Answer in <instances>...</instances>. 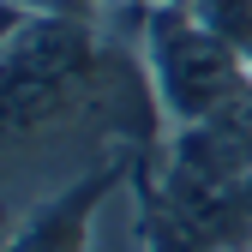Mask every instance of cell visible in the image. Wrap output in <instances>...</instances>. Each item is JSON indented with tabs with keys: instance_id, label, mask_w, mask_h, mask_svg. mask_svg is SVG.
<instances>
[{
	"instance_id": "6da1fadb",
	"label": "cell",
	"mask_w": 252,
	"mask_h": 252,
	"mask_svg": "<svg viewBox=\"0 0 252 252\" xmlns=\"http://www.w3.org/2000/svg\"><path fill=\"white\" fill-rule=\"evenodd\" d=\"M144 66H150V84H156V102H162L168 126L210 120L252 90V60L234 42H222L216 30H204L180 0L150 6Z\"/></svg>"
},
{
	"instance_id": "7a4b0ae2",
	"label": "cell",
	"mask_w": 252,
	"mask_h": 252,
	"mask_svg": "<svg viewBox=\"0 0 252 252\" xmlns=\"http://www.w3.org/2000/svg\"><path fill=\"white\" fill-rule=\"evenodd\" d=\"M114 180H120V162H102L84 180H72L66 192H54L48 204H36L30 216H18L6 252H90V216Z\"/></svg>"
},
{
	"instance_id": "3957f363",
	"label": "cell",
	"mask_w": 252,
	"mask_h": 252,
	"mask_svg": "<svg viewBox=\"0 0 252 252\" xmlns=\"http://www.w3.org/2000/svg\"><path fill=\"white\" fill-rule=\"evenodd\" d=\"M204 30H216L222 42H234L246 60H252V0H180Z\"/></svg>"
}]
</instances>
